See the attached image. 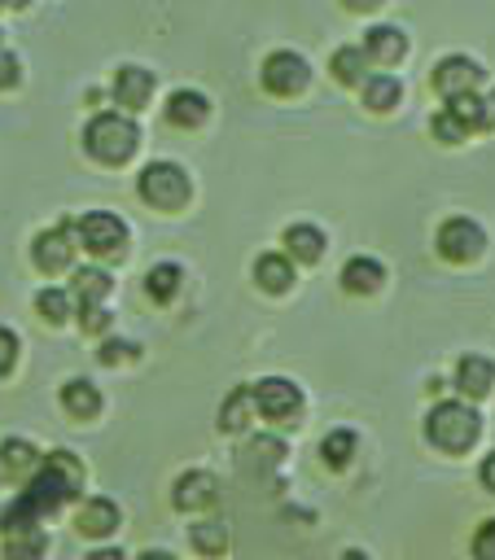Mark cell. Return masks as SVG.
Instances as JSON below:
<instances>
[{
	"label": "cell",
	"mask_w": 495,
	"mask_h": 560,
	"mask_svg": "<svg viewBox=\"0 0 495 560\" xmlns=\"http://www.w3.org/2000/svg\"><path fill=\"white\" fill-rule=\"evenodd\" d=\"M482 131H495V88L482 92Z\"/></svg>",
	"instance_id": "cell-39"
},
{
	"label": "cell",
	"mask_w": 495,
	"mask_h": 560,
	"mask_svg": "<svg viewBox=\"0 0 495 560\" xmlns=\"http://www.w3.org/2000/svg\"><path fill=\"white\" fill-rule=\"evenodd\" d=\"M136 354H140V346H136V341H123V337H105L101 350H96V359H101L105 368H114V363H131Z\"/></svg>",
	"instance_id": "cell-33"
},
{
	"label": "cell",
	"mask_w": 495,
	"mask_h": 560,
	"mask_svg": "<svg viewBox=\"0 0 495 560\" xmlns=\"http://www.w3.org/2000/svg\"><path fill=\"white\" fill-rule=\"evenodd\" d=\"M79 328L92 332V337L105 332V328H110V311H105V306H88V311H79Z\"/></svg>",
	"instance_id": "cell-37"
},
{
	"label": "cell",
	"mask_w": 495,
	"mask_h": 560,
	"mask_svg": "<svg viewBox=\"0 0 495 560\" xmlns=\"http://www.w3.org/2000/svg\"><path fill=\"white\" fill-rule=\"evenodd\" d=\"M355 433L350 429H333V433H324V442H320V459H324V468H346L350 459H355Z\"/></svg>",
	"instance_id": "cell-28"
},
{
	"label": "cell",
	"mask_w": 495,
	"mask_h": 560,
	"mask_svg": "<svg viewBox=\"0 0 495 560\" xmlns=\"http://www.w3.org/2000/svg\"><path fill=\"white\" fill-rule=\"evenodd\" d=\"M250 411H258V407H254V385H237V389L223 398V407H219V429H223V433H241V429L250 424Z\"/></svg>",
	"instance_id": "cell-26"
},
{
	"label": "cell",
	"mask_w": 495,
	"mask_h": 560,
	"mask_svg": "<svg viewBox=\"0 0 495 560\" xmlns=\"http://www.w3.org/2000/svg\"><path fill=\"white\" fill-rule=\"evenodd\" d=\"M447 109L469 127V131H482V92H469V96H456L447 101Z\"/></svg>",
	"instance_id": "cell-32"
},
{
	"label": "cell",
	"mask_w": 495,
	"mask_h": 560,
	"mask_svg": "<svg viewBox=\"0 0 495 560\" xmlns=\"http://www.w3.org/2000/svg\"><path fill=\"white\" fill-rule=\"evenodd\" d=\"M171 503H175L180 512H206V508H215V503H219V481H215V472H206V468L180 472L175 486H171Z\"/></svg>",
	"instance_id": "cell-11"
},
{
	"label": "cell",
	"mask_w": 495,
	"mask_h": 560,
	"mask_svg": "<svg viewBox=\"0 0 495 560\" xmlns=\"http://www.w3.org/2000/svg\"><path fill=\"white\" fill-rule=\"evenodd\" d=\"M254 407L272 424H293L302 416V389L289 376H263L254 381Z\"/></svg>",
	"instance_id": "cell-9"
},
{
	"label": "cell",
	"mask_w": 495,
	"mask_h": 560,
	"mask_svg": "<svg viewBox=\"0 0 495 560\" xmlns=\"http://www.w3.org/2000/svg\"><path fill=\"white\" fill-rule=\"evenodd\" d=\"M74 249H79V236H74V219H61L53 228H39L35 241H31V262L44 271V276H57L74 262Z\"/></svg>",
	"instance_id": "cell-7"
},
{
	"label": "cell",
	"mask_w": 495,
	"mask_h": 560,
	"mask_svg": "<svg viewBox=\"0 0 495 560\" xmlns=\"http://www.w3.org/2000/svg\"><path fill=\"white\" fill-rule=\"evenodd\" d=\"M258 79H263V88H267L272 96H298V92L311 83V66H307L302 52H293V48H276V52L263 57Z\"/></svg>",
	"instance_id": "cell-8"
},
{
	"label": "cell",
	"mask_w": 495,
	"mask_h": 560,
	"mask_svg": "<svg viewBox=\"0 0 495 560\" xmlns=\"http://www.w3.org/2000/svg\"><path fill=\"white\" fill-rule=\"evenodd\" d=\"M0 48H4V31H0Z\"/></svg>",
	"instance_id": "cell-46"
},
{
	"label": "cell",
	"mask_w": 495,
	"mask_h": 560,
	"mask_svg": "<svg viewBox=\"0 0 495 560\" xmlns=\"http://www.w3.org/2000/svg\"><path fill=\"white\" fill-rule=\"evenodd\" d=\"M429 131H434V140H442V144H460V140L469 136V127H464V122H460V118H456V114H451L447 105H442V109L434 114Z\"/></svg>",
	"instance_id": "cell-31"
},
{
	"label": "cell",
	"mask_w": 495,
	"mask_h": 560,
	"mask_svg": "<svg viewBox=\"0 0 495 560\" xmlns=\"http://www.w3.org/2000/svg\"><path fill=\"white\" fill-rule=\"evenodd\" d=\"M385 284V267L372 254H355L342 262V289L346 293H377Z\"/></svg>",
	"instance_id": "cell-17"
},
{
	"label": "cell",
	"mask_w": 495,
	"mask_h": 560,
	"mask_svg": "<svg viewBox=\"0 0 495 560\" xmlns=\"http://www.w3.org/2000/svg\"><path fill=\"white\" fill-rule=\"evenodd\" d=\"M469 551H473V560H495V516H491V521H482V525L473 529Z\"/></svg>",
	"instance_id": "cell-34"
},
{
	"label": "cell",
	"mask_w": 495,
	"mask_h": 560,
	"mask_svg": "<svg viewBox=\"0 0 495 560\" xmlns=\"http://www.w3.org/2000/svg\"><path fill=\"white\" fill-rule=\"evenodd\" d=\"M70 302H74V298H70L66 289H53V284L35 293V311H39V319H44V324H53V328L70 319Z\"/></svg>",
	"instance_id": "cell-29"
},
{
	"label": "cell",
	"mask_w": 495,
	"mask_h": 560,
	"mask_svg": "<svg viewBox=\"0 0 495 560\" xmlns=\"http://www.w3.org/2000/svg\"><path fill=\"white\" fill-rule=\"evenodd\" d=\"M210 118V96L206 92H197V88H175L171 96H166V122L171 127H202Z\"/></svg>",
	"instance_id": "cell-15"
},
{
	"label": "cell",
	"mask_w": 495,
	"mask_h": 560,
	"mask_svg": "<svg viewBox=\"0 0 495 560\" xmlns=\"http://www.w3.org/2000/svg\"><path fill=\"white\" fill-rule=\"evenodd\" d=\"M477 433H482V416H477V407L464 402V398H442V402H434L429 416H425V438H429L438 451H447V455L469 451V446L477 442Z\"/></svg>",
	"instance_id": "cell-3"
},
{
	"label": "cell",
	"mask_w": 495,
	"mask_h": 560,
	"mask_svg": "<svg viewBox=\"0 0 495 560\" xmlns=\"http://www.w3.org/2000/svg\"><path fill=\"white\" fill-rule=\"evenodd\" d=\"M368 52H364V44H342L333 57H329V70H333V79L337 83H346V88H364V79H368Z\"/></svg>",
	"instance_id": "cell-22"
},
{
	"label": "cell",
	"mask_w": 495,
	"mask_h": 560,
	"mask_svg": "<svg viewBox=\"0 0 495 560\" xmlns=\"http://www.w3.org/2000/svg\"><path fill=\"white\" fill-rule=\"evenodd\" d=\"M110 92H114V101H118L127 114H136V109H145L149 96H153V70H145V66H118L114 79H110Z\"/></svg>",
	"instance_id": "cell-12"
},
{
	"label": "cell",
	"mask_w": 495,
	"mask_h": 560,
	"mask_svg": "<svg viewBox=\"0 0 495 560\" xmlns=\"http://www.w3.org/2000/svg\"><path fill=\"white\" fill-rule=\"evenodd\" d=\"M180 289H184V267H180V262H153V267L145 271V293H149L158 306L175 302Z\"/></svg>",
	"instance_id": "cell-25"
},
{
	"label": "cell",
	"mask_w": 495,
	"mask_h": 560,
	"mask_svg": "<svg viewBox=\"0 0 495 560\" xmlns=\"http://www.w3.org/2000/svg\"><path fill=\"white\" fill-rule=\"evenodd\" d=\"M4 4H9V9H26L31 0H4Z\"/></svg>",
	"instance_id": "cell-44"
},
{
	"label": "cell",
	"mask_w": 495,
	"mask_h": 560,
	"mask_svg": "<svg viewBox=\"0 0 495 560\" xmlns=\"http://www.w3.org/2000/svg\"><path fill=\"white\" fill-rule=\"evenodd\" d=\"M83 149L105 162V166H123L136 149H140V127L131 114H118V109H101L88 118L83 127Z\"/></svg>",
	"instance_id": "cell-2"
},
{
	"label": "cell",
	"mask_w": 495,
	"mask_h": 560,
	"mask_svg": "<svg viewBox=\"0 0 495 560\" xmlns=\"http://www.w3.org/2000/svg\"><path fill=\"white\" fill-rule=\"evenodd\" d=\"M74 236L92 258H123L127 254V223L110 210H83L74 219Z\"/></svg>",
	"instance_id": "cell-5"
},
{
	"label": "cell",
	"mask_w": 495,
	"mask_h": 560,
	"mask_svg": "<svg viewBox=\"0 0 495 560\" xmlns=\"http://www.w3.org/2000/svg\"><path fill=\"white\" fill-rule=\"evenodd\" d=\"M0 459H4V468H9V477H13V481H31V477L44 468V455L35 451V442L13 438V433L0 442Z\"/></svg>",
	"instance_id": "cell-18"
},
{
	"label": "cell",
	"mask_w": 495,
	"mask_h": 560,
	"mask_svg": "<svg viewBox=\"0 0 495 560\" xmlns=\"http://www.w3.org/2000/svg\"><path fill=\"white\" fill-rule=\"evenodd\" d=\"M342 560H368V556H364L359 547H346V551H342Z\"/></svg>",
	"instance_id": "cell-43"
},
{
	"label": "cell",
	"mask_w": 495,
	"mask_h": 560,
	"mask_svg": "<svg viewBox=\"0 0 495 560\" xmlns=\"http://www.w3.org/2000/svg\"><path fill=\"white\" fill-rule=\"evenodd\" d=\"M359 92H364V105H368L372 114H390V109L403 101V83H399L390 70H377V74H368Z\"/></svg>",
	"instance_id": "cell-23"
},
{
	"label": "cell",
	"mask_w": 495,
	"mask_h": 560,
	"mask_svg": "<svg viewBox=\"0 0 495 560\" xmlns=\"http://www.w3.org/2000/svg\"><path fill=\"white\" fill-rule=\"evenodd\" d=\"M79 490H83V464L70 451H48L44 468L26 481V490H18L9 508H0V534L9 538V534L39 529V521L61 512Z\"/></svg>",
	"instance_id": "cell-1"
},
{
	"label": "cell",
	"mask_w": 495,
	"mask_h": 560,
	"mask_svg": "<svg viewBox=\"0 0 495 560\" xmlns=\"http://www.w3.org/2000/svg\"><path fill=\"white\" fill-rule=\"evenodd\" d=\"M491 385H495V359H486V354H464V359L456 363V389H460L464 398H486Z\"/></svg>",
	"instance_id": "cell-16"
},
{
	"label": "cell",
	"mask_w": 495,
	"mask_h": 560,
	"mask_svg": "<svg viewBox=\"0 0 495 560\" xmlns=\"http://www.w3.org/2000/svg\"><path fill=\"white\" fill-rule=\"evenodd\" d=\"M434 245H438V254L447 258V262H473V258H482V249H486V232H482V223L477 219H469V214H451V219H442L438 223V236H434Z\"/></svg>",
	"instance_id": "cell-6"
},
{
	"label": "cell",
	"mask_w": 495,
	"mask_h": 560,
	"mask_svg": "<svg viewBox=\"0 0 495 560\" xmlns=\"http://www.w3.org/2000/svg\"><path fill=\"white\" fill-rule=\"evenodd\" d=\"M188 542L197 556H223L228 551V525L223 521H197V525H188Z\"/></svg>",
	"instance_id": "cell-27"
},
{
	"label": "cell",
	"mask_w": 495,
	"mask_h": 560,
	"mask_svg": "<svg viewBox=\"0 0 495 560\" xmlns=\"http://www.w3.org/2000/svg\"><path fill=\"white\" fill-rule=\"evenodd\" d=\"M4 477H9V468H4V459H0V481H4Z\"/></svg>",
	"instance_id": "cell-45"
},
{
	"label": "cell",
	"mask_w": 495,
	"mask_h": 560,
	"mask_svg": "<svg viewBox=\"0 0 495 560\" xmlns=\"http://www.w3.org/2000/svg\"><path fill=\"white\" fill-rule=\"evenodd\" d=\"M482 79H486V70H482L473 57H464V52L438 57V66H434V74H429V83H434V92H438L442 101H456V96L477 92Z\"/></svg>",
	"instance_id": "cell-10"
},
{
	"label": "cell",
	"mask_w": 495,
	"mask_h": 560,
	"mask_svg": "<svg viewBox=\"0 0 495 560\" xmlns=\"http://www.w3.org/2000/svg\"><path fill=\"white\" fill-rule=\"evenodd\" d=\"M110 289H114V280H110L105 267H79L74 280H70V298L79 302V311H88V306H105Z\"/></svg>",
	"instance_id": "cell-21"
},
{
	"label": "cell",
	"mask_w": 495,
	"mask_h": 560,
	"mask_svg": "<svg viewBox=\"0 0 495 560\" xmlns=\"http://www.w3.org/2000/svg\"><path fill=\"white\" fill-rule=\"evenodd\" d=\"M280 241H285V254H289L293 262H320V258H324V245H329L315 223H289Z\"/></svg>",
	"instance_id": "cell-19"
},
{
	"label": "cell",
	"mask_w": 495,
	"mask_h": 560,
	"mask_svg": "<svg viewBox=\"0 0 495 560\" xmlns=\"http://www.w3.org/2000/svg\"><path fill=\"white\" fill-rule=\"evenodd\" d=\"M61 407H66V416H74V420H92V416L101 411V389H96L92 381H83V376H70V381L61 385Z\"/></svg>",
	"instance_id": "cell-24"
},
{
	"label": "cell",
	"mask_w": 495,
	"mask_h": 560,
	"mask_svg": "<svg viewBox=\"0 0 495 560\" xmlns=\"http://www.w3.org/2000/svg\"><path fill=\"white\" fill-rule=\"evenodd\" d=\"M254 280L263 293H289L293 289V258L289 254H258L254 258Z\"/></svg>",
	"instance_id": "cell-20"
},
{
	"label": "cell",
	"mask_w": 495,
	"mask_h": 560,
	"mask_svg": "<svg viewBox=\"0 0 495 560\" xmlns=\"http://www.w3.org/2000/svg\"><path fill=\"white\" fill-rule=\"evenodd\" d=\"M18 83H22V61H18V52L0 48V92L4 88H18Z\"/></svg>",
	"instance_id": "cell-35"
},
{
	"label": "cell",
	"mask_w": 495,
	"mask_h": 560,
	"mask_svg": "<svg viewBox=\"0 0 495 560\" xmlns=\"http://www.w3.org/2000/svg\"><path fill=\"white\" fill-rule=\"evenodd\" d=\"M136 560H175V556H171V551H140Z\"/></svg>",
	"instance_id": "cell-42"
},
{
	"label": "cell",
	"mask_w": 495,
	"mask_h": 560,
	"mask_svg": "<svg viewBox=\"0 0 495 560\" xmlns=\"http://www.w3.org/2000/svg\"><path fill=\"white\" fill-rule=\"evenodd\" d=\"M477 481H482V490H491V494H495V451H491V455H482V464H477Z\"/></svg>",
	"instance_id": "cell-38"
},
{
	"label": "cell",
	"mask_w": 495,
	"mask_h": 560,
	"mask_svg": "<svg viewBox=\"0 0 495 560\" xmlns=\"http://www.w3.org/2000/svg\"><path fill=\"white\" fill-rule=\"evenodd\" d=\"M13 363H18V332L0 324V376L13 372Z\"/></svg>",
	"instance_id": "cell-36"
},
{
	"label": "cell",
	"mask_w": 495,
	"mask_h": 560,
	"mask_svg": "<svg viewBox=\"0 0 495 560\" xmlns=\"http://www.w3.org/2000/svg\"><path fill=\"white\" fill-rule=\"evenodd\" d=\"M0 9H4V0H0Z\"/></svg>",
	"instance_id": "cell-47"
},
{
	"label": "cell",
	"mask_w": 495,
	"mask_h": 560,
	"mask_svg": "<svg viewBox=\"0 0 495 560\" xmlns=\"http://www.w3.org/2000/svg\"><path fill=\"white\" fill-rule=\"evenodd\" d=\"M364 52L377 61V66H399L407 57V35L394 26V22H377L364 31Z\"/></svg>",
	"instance_id": "cell-14"
},
{
	"label": "cell",
	"mask_w": 495,
	"mask_h": 560,
	"mask_svg": "<svg viewBox=\"0 0 495 560\" xmlns=\"http://www.w3.org/2000/svg\"><path fill=\"white\" fill-rule=\"evenodd\" d=\"M136 192H140V201L153 206V210H180V206H188V197H193V179H188V171H184L180 162L158 158V162H145V166H140Z\"/></svg>",
	"instance_id": "cell-4"
},
{
	"label": "cell",
	"mask_w": 495,
	"mask_h": 560,
	"mask_svg": "<svg viewBox=\"0 0 495 560\" xmlns=\"http://www.w3.org/2000/svg\"><path fill=\"white\" fill-rule=\"evenodd\" d=\"M123 525V512H118V503L114 499H83L79 503V512H74V529L83 534V538H110L114 529Z\"/></svg>",
	"instance_id": "cell-13"
},
{
	"label": "cell",
	"mask_w": 495,
	"mask_h": 560,
	"mask_svg": "<svg viewBox=\"0 0 495 560\" xmlns=\"http://www.w3.org/2000/svg\"><path fill=\"white\" fill-rule=\"evenodd\" d=\"M88 560H127L118 547H96V551H88Z\"/></svg>",
	"instance_id": "cell-40"
},
{
	"label": "cell",
	"mask_w": 495,
	"mask_h": 560,
	"mask_svg": "<svg viewBox=\"0 0 495 560\" xmlns=\"http://www.w3.org/2000/svg\"><path fill=\"white\" fill-rule=\"evenodd\" d=\"M377 4H385V0H346V9H355V13H368V9H377Z\"/></svg>",
	"instance_id": "cell-41"
},
{
	"label": "cell",
	"mask_w": 495,
	"mask_h": 560,
	"mask_svg": "<svg viewBox=\"0 0 495 560\" xmlns=\"http://www.w3.org/2000/svg\"><path fill=\"white\" fill-rule=\"evenodd\" d=\"M44 529H26V534H9L4 538V560H44Z\"/></svg>",
	"instance_id": "cell-30"
}]
</instances>
